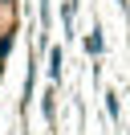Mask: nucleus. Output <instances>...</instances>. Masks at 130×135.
<instances>
[{
	"instance_id": "423d86ee",
	"label": "nucleus",
	"mask_w": 130,
	"mask_h": 135,
	"mask_svg": "<svg viewBox=\"0 0 130 135\" xmlns=\"http://www.w3.org/2000/svg\"><path fill=\"white\" fill-rule=\"evenodd\" d=\"M73 17H77V0H61V25L69 37H73Z\"/></svg>"
},
{
	"instance_id": "1a4fd4ad",
	"label": "nucleus",
	"mask_w": 130,
	"mask_h": 135,
	"mask_svg": "<svg viewBox=\"0 0 130 135\" xmlns=\"http://www.w3.org/2000/svg\"><path fill=\"white\" fill-rule=\"evenodd\" d=\"M4 25H8V21H0V29H4Z\"/></svg>"
},
{
	"instance_id": "20e7f679",
	"label": "nucleus",
	"mask_w": 130,
	"mask_h": 135,
	"mask_svg": "<svg viewBox=\"0 0 130 135\" xmlns=\"http://www.w3.org/2000/svg\"><path fill=\"white\" fill-rule=\"evenodd\" d=\"M41 45H49V29H53V4H49V0H41Z\"/></svg>"
},
{
	"instance_id": "6e6552de",
	"label": "nucleus",
	"mask_w": 130,
	"mask_h": 135,
	"mask_svg": "<svg viewBox=\"0 0 130 135\" xmlns=\"http://www.w3.org/2000/svg\"><path fill=\"white\" fill-rule=\"evenodd\" d=\"M16 4H20V0H0V12H4L8 21H16Z\"/></svg>"
},
{
	"instance_id": "f03ea898",
	"label": "nucleus",
	"mask_w": 130,
	"mask_h": 135,
	"mask_svg": "<svg viewBox=\"0 0 130 135\" xmlns=\"http://www.w3.org/2000/svg\"><path fill=\"white\" fill-rule=\"evenodd\" d=\"M41 115H45L49 127H53V119H57V86H53V82H49L45 94H41Z\"/></svg>"
},
{
	"instance_id": "0eeeda50",
	"label": "nucleus",
	"mask_w": 130,
	"mask_h": 135,
	"mask_svg": "<svg viewBox=\"0 0 130 135\" xmlns=\"http://www.w3.org/2000/svg\"><path fill=\"white\" fill-rule=\"evenodd\" d=\"M102 98H106V115H110V119H118V115H122V102H118V94H114V90H106Z\"/></svg>"
},
{
	"instance_id": "39448f33",
	"label": "nucleus",
	"mask_w": 130,
	"mask_h": 135,
	"mask_svg": "<svg viewBox=\"0 0 130 135\" xmlns=\"http://www.w3.org/2000/svg\"><path fill=\"white\" fill-rule=\"evenodd\" d=\"M102 49H106L102 29H89V33H85V53H89V57H102Z\"/></svg>"
},
{
	"instance_id": "f257e3e1",
	"label": "nucleus",
	"mask_w": 130,
	"mask_h": 135,
	"mask_svg": "<svg viewBox=\"0 0 130 135\" xmlns=\"http://www.w3.org/2000/svg\"><path fill=\"white\" fill-rule=\"evenodd\" d=\"M12 41H16V21H8V25L0 29V70H4L8 53H12Z\"/></svg>"
},
{
	"instance_id": "7ed1b4c3",
	"label": "nucleus",
	"mask_w": 130,
	"mask_h": 135,
	"mask_svg": "<svg viewBox=\"0 0 130 135\" xmlns=\"http://www.w3.org/2000/svg\"><path fill=\"white\" fill-rule=\"evenodd\" d=\"M61 61H65V49L61 45H49V82H61Z\"/></svg>"
}]
</instances>
